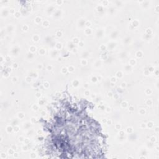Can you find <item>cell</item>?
<instances>
[{"label": "cell", "instance_id": "1", "mask_svg": "<svg viewBox=\"0 0 159 159\" xmlns=\"http://www.w3.org/2000/svg\"><path fill=\"white\" fill-rule=\"evenodd\" d=\"M53 143L65 154H94L99 134L94 121L84 114L70 111L55 118Z\"/></svg>", "mask_w": 159, "mask_h": 159}]
</instances>
